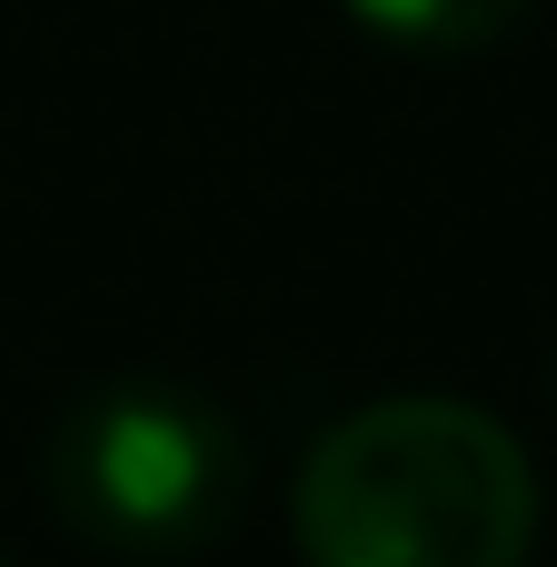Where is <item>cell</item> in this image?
<instances>
[{
	"instance_id": "4",
	"label": "cell",
	"mask_w": 557,
	"mask_h": 567,
	"mask_svg": "<svg viewBox=\"0 0 557 567\" xmlns=\"http://www.w3.org/2000/svg\"><path fill=\"white\" fill-rule=\"evenodd\" d=\"M0 567H10V548H0Z\"/></svg>"
},
{
	"instance_id": "3",
	"label": "cell",
	"mask_w": 557,
	"mask_h": 567,
	"mask_svg": "<svg viewBox=\"0 0 557 567\" xmlns=\"http://www.w3.org/2000/svg\"><path fill=\"white\" fill-rule=\"evenodd\" d=\"M379 50H409V60H468V50H498L538 0H339Z\"/></svg>"
},
{
	"instance_id": "1",
	"label": "cell",
	"mask_w": 557,
	"mask_h": 567,
	"mask_svg": "<svg viewBox=\"0 0 557 567\" xmlns=\"http://www.w3.org/2000/svg\"><path fill=\"white\" fill-rule=\"evenodd\" d=\"M289 538L319 567H518L538 548V468L478 399H369L299 458Z\"/></svg>"
},
{
	"instance_id": "2",
	"label": "cell",
	"mask_w": 557,
	"mask_h": 567,
	"mask_svg": "<svg viewBox=\"0 0 557 567\" xmlns=\"http://www.w3.org/2000/svg\"><path fill=\"white\" fill-rule=\"evenodd\" d=\"M40 508L100 558H199L249 518L239 419L159 369L90 379L40 439Z\"/></svg>"
}]
</instances>
